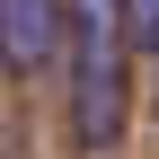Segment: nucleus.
Wrapping results in <instances>:
<instances>
[{
    "label": "nucleus",
    "instance_id": "nucleus-1",
    "mask_svg": "<svg viewBox=\"0 0 159 159\" xmlns=\"http://www.w3.org/2000/svg\"><path fill=\"white\" fill-rule=\"evenodd\" d=\"M62 44H71V124L89 150L124 142V115H133V44H124V0H62Z\"/></svg>",
    "mask_w": 159,
    "mask_h": 159
},
{
    "label": "nucleus",
    "instance_id": "nucleus-2",
    "mask_svg": "<svg viewBox=\"0 0 159 159\" xmlns=\"http://www.w3.org/2000/svg\"><path fill=\"white\" fill-rule=\"evenodd\" d=\"M62 53V0H0V62L44 71Z\"/></svg>",
    "mask_w": 159,
    "mask_h": 159
},
{
    "label": "nucleus",
    "instance_id": "nucleus-3",
    "mask_svg": "<svg viewBox=\"0 0 159 159\" xmlns=\"http://www.w3.org/2000/svg\"><path fill=\"white\" fill-rule=\"evenodd\" d=\"M124 44H159V0H124Z\"/></svg>",
    "mask_w": 159,
    "mask_h": 159
},
{
    "label": "nucleus",
    "instance_id": "nucleus-4",
    "mask_svg": "<svg viewBox=\"0 0 159 159\" xmlns=\"http://www.w3.org/2000/svg\"><path fill=\"white\" fill-rule=\"evenodd\" d=\"M150 53H159V44H150Z\"/></svg>",
    "mask_w": 159,
    "mask_h": 159
}]
</instances>
